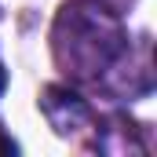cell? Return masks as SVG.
<instances>
[{
	"label": "cell",
	"instance_id": "cell-4",
	"mask_svg": "<svg viewBox=\"0 0 157 157\" xmlns=\"http://www.w3.org/2000/svg\"><path fill=\"white\" fill-rule=\"evenodd\" d=\"M4 84H7V73H4V66H0V91H4Z\"/></svg>",
	"mask_w": 157,
	"mask_h": 157
},
{
	"label": "cell",
	"instance_id": "cell-1",
	"mask_svg": "<svg viewBox=\"0 0 157 157\" xmlns=\"http://www.w3.org/2000/svg\"><path fill=\"white\" fill-rule=\"evenodd\" d=\"M124 48V22L102 0H70L59 7L51 26V55L73 84H99Z\"/></svg>",
	"mask_w": 157,
	"mask_h": 157
},
{
	"label": "cell",
	"instance_id": "cell-2",
	"mask_svg": "<svg viewBox=\"0 0 157 157\" xmlns=\"http://www.w3.org/2000/svg\"><path fill=\"white\" fill-rule=\"evenodd\" d=\"M37 106L44 113V121L55 128V135H62V139H73L80 132L95 128L91 102L80 95L77 88H70V84H48V88H40Z\"/></svg>",
	"mask_w": 157,
	"mask_h": 157
},
{
	"label": "cell",
	"instance_id": "cell-3",
	"mask_svg": "<svg viewBox=\"0 0 157 157\" xmlns=\"http://www.w3.org/2000/svg\"><path fill=\"white\" fill-rule=\"evenodd\" d=\"M0 154H18V143H15L4 128H0Z\"/></svg>",
	"mask_w": 157,
	"mask_h": 157
}]
</instances>
